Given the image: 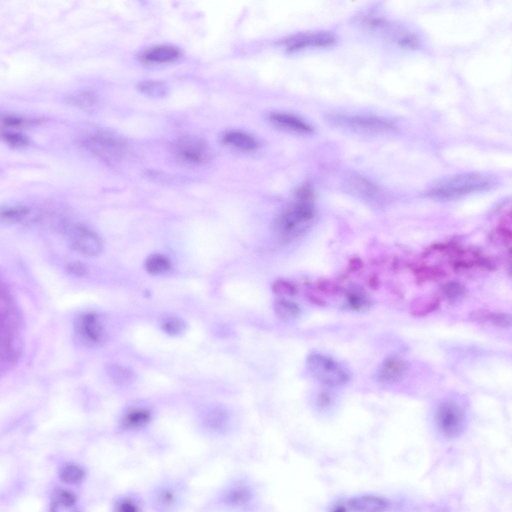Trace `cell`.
I'll use <instances>...</instances> for the list:
<instances>
[{"mask_svg":"<svg viewBox=\"0 0 512 512\" xmlns=\"http://www.w3.org/2000/svg\"><path fill=\"white\" fill-rule=\"evenodd\" d=\"M493 184L488 176L478 174H465L446 178L430 188L424 196L432 199L447 201L480 192Z\"/></svg>","mask_w":512,"mask_h":512,"instance_id":"cell-1","label":"cell"},{"mask_svg":"<svg viewBox=\"0 0 512 512\" xmlns=\"http://www.w3.org/2000/svg\"><path fill=\"white\" fill-rule=\"evenodd\" d=\"M306 364L312 374L326 386H341L350 380L351 374L348 369L320 352H312L307 357Z\"/></svg>","mask_w":512,"mask_h":512,"instance_id":"cell-2","label":"cell"},{"mask_svg":"<svg viewBox=\"0 0 512 512\" xmlns=\"http://www.w3.org/2000/svg\"><path fill=\"white\" fill-rule=\"evenodd\" d=\"M170 153L178 162L190 166L200 164L208 158V145L202 138L188 135L175 140L170 146Z\"/></svg>","mask_w":512,"mask_h":512,"instance_id":"cell-3","label":"cell"},{"mask_svg":"<svg viewBox=\"0 0 512 512\" xmlns=\"http://www.w3.org/2000/svg\"><path fill=\"white\" fill-rule=\"evenodd\" d=\"M186 490L184 484L174 480L158 484L152 490L150 502L152 508L160 512H173L184 503Z\"/></svg>","mask_w":512,"mask_h":512,"instance_id":"cell-4","label":"cell"},{"mask_svg":"<svg viewBox=\"0 0 512 512\" xmlns=\"http://www.w3.org/2000/svg\"><path fill=\"white\" fill-rule=\"evenodd\" d=\"M84 146L108 162L118 161L126 152V145L120 138L110 134L99 133L85 138Z\"/></svg>","mask_w":512,"mask_h":512,"instance_id":"cell-5","label":"cell"},{"mask_svg":"<svg viewBox=\"0 0 512 512\" xmlns=\"http://www.w3.org/2000/svg\"><path fill=\"white\" fill-rule=\"evenodd\" d=\"M74 331L78 339L85 345L96 346L105 339V332L100 316L94 311H86L75 318Z\"/></svg>","mask_w":512,"mask_h":512,"instance_id":"cell-6","label":"cell"},{"mask_svg":"<svg viewBox=\"0 0 512 512\" xmlns=\"http://www.w3.org/2000/svg\"><path fill=\"white\" fill-rule=\"evenodd\" d=\"M66 228L69 244L76 251L90 257L96 256L102 252V240L90 228L82 224H76Z\"/></svg>","mask_w":512,"mask_h":512,"instance_id":"cell-7","label":"cell"},{"mask_svg":"<svg viewBox=\"0 0 512 512\" xmlns=\"http://www.w3.org/2000/svg\"><path fill=\"white\" fill-rule=\"evenodd\" d=\"M436 420L440 432L448 438L458 436L464 431L463 410L453 402H444L440 406L436 412Z\"/></svg>","mask_w":512,"mask_h":512,"instance_id":"cell-8","label":"cell"},{"mask_svg":"<svg viewBox=\"0 0 512 512\" xmlns=\"http://www.w3.org/2000/svg\"><path fill=\"white\" fill-rule=\"evenodd\" d=\"M390 506L386 498L375 494L354 496L340 501L331 507L336 512H377L388 509Z\"/></svg>","mask_w":512,"mask_h":512,"instance_id":"cell-9","label":"cell"},{"mask_svg":"<svg viewBox=\"0 0 512 512\" xmlns=\"http://www.w3.org/2000/svg\"><path fill=\"white\" fill-rule=\"evenodd\" d=\"M330 120L336 124L358 132H375L390 130L391 124L376 116L332 115Z\"/></svg>","mask_w":512,"mask_h":512,"instance_id":"cell-10","label":"cell"},{"mask_svg":"<svg viewBox=\"0 0 512 512\" xmlns=\"http://www.w3.org/2000/svg\"><path fill=\"white\" fill-rule=\"evenodd\" d=\"M155 419L154 412L147 408H132L120 414L118 428L125 434H136L148 428Z\"/></svg>","mask_w":512,"mask_h":512,"instance_id":"cell-11","label":"cell"},{"mask_svg":"<svg viewBox=\"0 0 512 512\" xmlns=\"http://www.w3.org/2000/svg\"><path fill=\"white\" fill-rule=\"evenodd\" d=\"M338 40L334 34L326 30L301 33L286 40V48L292 52L306 48H326L335 46Z\"/></svg>","mask_w":512,"mask_h":512,"instance_id":"cell-12","label":"cell"},{"mask_svg":"<svg viewBox=\"0 0 512 512\" xmlns=\"http://www.w3.org/2000/svg\"><path fill=\"white\" fill-rule=\"evenodd\" d=\"M254 498L253 488L247 482L238 480L227 486L220 493V504L230 508H242L250 504Z\"/></svg>","mask_w":512,"mask_h":512,"instance_id":"cell-13","label":"cell"},{"mask_svg":"<svg viewBox=\"0 0 512 512\" xmlns=\"http://www.w3.org/2000/svg\"><path fill=\"white\" fill-rule=\"evenodd\" d=\"M314 210L310 203L298 202L283 211L278 220L280 230L284 233L292 232L300 223L311 220Z\"/></svg>","mask_w":512,"mask_h":512,"instance_id":"cell-14","label":"cell"},{"mask_svg":"<svg viewBox=\"0 0 512 512\" xmlns=\"http://www.w3.org/2000/svg\"><path fill=\"white\" fill-rule=\"evenodd\" d=\"M407 368V362L402 357L396 354L389 356L377 368L374 378L383 384L396 383L403 378Z\"/></svg>","mask_w":512,"mask_h":512,"instance_id":"cell-15","label":"cell"},{"mask_svg":"<svg viewBox=\"0 0 512 512\" xmlns=\"http://www.w3.org/2000/svg\"><path fill=\"white\" fill-rule=\"evenodd\" d=\"M182 51L175 46L168 44H158L148 48L138 55V59L142 63L150 64H167L178 60Z\"/></svg>","mask_w":512,"mask_h":512,"instance_id":"cell-16","label":"cell"},{"mask_svg":"<svg viewBox=\"0 0 512 512\" xmlns=\"http://www.w3.org/2000/svg\"><path fill=\"white\" fill-rule=\"evenodd\" d=\"M201 420L204 427L208 432L224 434L230 428L233 418L226 409L216 407L207 412Z\"/></svg>","mask_w":512,"mask_h":512,"instance_id":"cell-17","label":"cell"},{"mask_svg":"<svg viewBox=\"0 0 512 512\" xmlns=\"http://www.w3.org/2000/svg\"><path fill=\"white\" fill-rule=\"evenodd\" d=\"M268 118L274 125L284 130L302 134H311L313 131L310 126L292 114L272 112L269 114Z\"/></svg>","mask_w":512,"mask_h":512,"instance_id":"cell-18","label":"cell"},{"mask_svg":"<svg viewBox=\"0 0 512 512\" xmlns=\"http://www.w3.org/2000/svg\"><path fill=\"white\" fill-rule=\"evenodd\" d=\"M222 142L225 144L240 150L249 152L258 146L256 140L250 134L242 130H232L222 135Z\"/></svg>","mask_w":512,"mask_h":512,"instance_id":"cell-19","label":"cell"},{"mask_svg":"<svg viewBox=\"0 0 512 512\" xmlns=\"http://www.w3.org/2000/svg\"><path fill=\"white\" fill-rule=\"evenodd\" d=\"M440 302V296L434 294L417 296L410 304V312L415 317H422L436 312Z\"/></svg>","mask_w":512,"mask_h":512,"instance_id":"cell-20","label":"cell"},{"mask_svg":"<svg viewBox=\"0 0 512 512\" xmlns=\"http://www.w3.org/2000/svg\"><path fill=\"white\" fill-rule=\"evenodd\" d=\"M146 506L144 499L134 492H124L116 498L113 504L114 510L116 512H141Z\"/></svg>","mask_w":512,"mask_h":512,"instance_id":"cell-21","label":"cell"},{"mask_svg":"<svg viewBox=\"0 0 512 512\" xmlns=\"http://www.w3.org/2000/svg\"><path fill=\"white\" fill-rule=\"evenodd\" d=\"M409 268L414 274L416 283L418 285L439 280L448 275L443 268L438 266L411 264Z\"/></svg>","mask_w":512,"mask_h":512,"instance_id":"cell-22","label":"cell"},{"mask_svg":"<svg viewBox=\"0 0 512 512\" xmlns=\"http://www.w3.org/2000/svg\"><path fill=\"white\" fill-rule=\"evenodd\" d=\"M274 311L276 316L284 321L296 319L301 314V308L296 302L284 298L276 300L272 304Z\"/></svg>","mask_w":512,"mask_h":512,"instance_id":"cell-23","label":"cell"},{"mask_svg":"<svg viewBox=\"0 0 512 512\" xmlns=\"http://www.w3.org/2000/svg\"><path fill=\"white\" fill-rule=\"evenodd\" d=\"M344 306L351 310L360 312L370 309L372 302L363 291L356 290L346 293Z\"/></svg>","mask_w":512,"mask_h":512,"instance_id":"cell-24","label":"cell"},{"mask_svg":"<svg viewBox=\"0 0 512 512\" xmlns=\"http://www.w3.org/2000/svg\"><path fill=\"white\" fill-rule=\"evenodd\" d=\"M85 472L79 465L74 463L64 464L60 470L59 476L64 482L69 484H76L82 481Z\"/></svg>","mask_w":512,"mask_h":512,"instance_id":"cell-25","label":"cell"},{"mask_svg":"<svg viewBox=\"0 0 512 512\" xmlns=\"http://www.w3.org/2000/svg\"><path fill=\"white\" fill-rule=\"evenodd\" d=\"M138 90L144 95L153 98L164 96L168 91L166 83L159 80H145L137 84Z\"/></svg>","mask_w":512,"mask_h":512,"instance_id":"cell-26","label":"cell"},{"mask_svg":"<svg viewBox=\"0 0 512 512\" xmlns=\"http://www.w3.org/2000/svg\"><path fill=\"white\" fill-rule=\"evenodd\" d=\"M76 500V496L72 492L66 490L57 489L53 494L50 508L52 511L69 508L75 504Z\"/></svg>","mask_w":512,"mask_h":512,"instance_id":"cell-27","label":"cell"},{"mask_svg":"<svg viewBox=\"0 0 512 512\" xmlns=\"http://www.w3.org/2000/svg\"><path fill=\"white\" fill-rule=\"evenodd\" d=\"M30 212L28 207L22 206H4L0 208V218L2 222L11 224L18 222Z\"/></svg>","mask_w":512,"mask_h":512,"instance_id":"cell-28","label":"cell"},{"mask_svg":"<svg viewBox=\"0 0 512 512\" xmlns=\"http://www.w3.org/2000/svg\"><path fill=\"white\" fill-rule=\"evenodd\" d=\"M146 270L151 274H158L168 272L170 268V260L165 256L154 254L148 256L145 261Z\"/></svg>","mask_w":512,"mask_h":512,"instance_id":"cell-29","label":"cell"},{"mask_svg":"<svg viewBox=\"0 0 512 512\" xmlns=\"http://www.w3.org/2000/svg\"><path fill=\"white\" fill-rule=\"evenodd\" d=\"M347 182L352 192H356L362 196H370L378 190L372 183L360 176H352Z\"/></svg>","mask_w":512,"mask_h":512,"instance_id":"cell-30","label":"cell"},{"mask_svg":"<svg viewBox=\"0 0 512 512\" xmlns=\"http://www.w3.org/2000/svg\"><path fill=\"white\" fill-rule=\"evenodd\" d=\"M442 296L451 301L459 300L464 298L468 293V290L462 284L450 281L444 283L440 288Z\"/></svg>","mask_w":512,"mask_h":512,"instance_id":"cell-31","label":"cell"},{"mask_svg":"<svg viewBox=\"0 0 512 512\" xmlns=\"http://www.w3.org/2000/svg\"><path fill=\"white\" fill-rule=\"evenodd\" d=\"M472 260L474 266L483 270L493 272L498 268V263L494 258L482 254L478 248H474Z\"/></svg>","mask_w":512,"mask_h":512,"instance_id":"cell-32","label":"cell"},{"mask_svg":"<svg viewBox=\"0 0 512 512\" xmlns=\"http://www.w3.org/2000/svg\"><path fill=\"white\" fill-rule=\"evenodd\" d=\"M272 292L280 296H293L298 292V288L292 282L279 278L275 280L272 284Z\"/></svg>","mask_w":512,"mask_h":512,"instance_id":"cell-33","label":"cell"},{"mask_svg":"<svg viewBox=\"0 0 512 512\" xmlns=\"http://www.w3.org/2000/svg\"><path fill=\"white\" fill-rule=\"evenodd\" d=\"M1 136L4 142L13 148H23L30 143L29 139L20 133L6 132L2 133Z\"/></svg>","mask_w":512,"mask_h":512,"instance_id":"cell-34","label":"cell"},{"mask_svg":"<svg viewBox=\"0 0 512 512\" xmlns=\"http://www.w3.org/2000/svg\"><path fill=\"white\" fill-rule=\"evenodd\" d=\"M294 194L298 202L311 203L314 198V190L309 183H304L299 186L295 190Z\"/></svg>","mask_w":512,"mask_h":512,"instance_id":"cell-35","label":"cell"},{"mask_svg":"<svg viewBox=\"0 0 512 512\" xmlns=\"http://www.w3.org/2000/svg\"><path fill=\"white\" fill-rule=\"evenodd\" d=\"M68 101L72 104L82 107L84 108H90L94 105L96 97L90 92H84L78 96L70 98Z\"/></svg>","mask_w":512,"mask_h":512,"instance_id":"cell-36","label":"cell"},{"mask_svg":"<svg viewBox=\"0 0 512 512\" xmlns=\"http://www.w3.org/2000/svg\"><path fill=\"white\" fill-rule=\"evenodd\" d=\"M490 322L498 327L508 328L511 326L512 317L508 313L491 312Z\"/></svg>","mask_w":512,"mask_h":512,"instance_id":"cell-37","label":"cell"},{"mask_svg":"<svg viewBox=\"0 0 512 512\" xmlns=\"http://www.w3.org/2000/svg\"><path fill=\"white\" fill-rule=\"evenodd\" d=\"M184 322L177 318H169L164 322V330L168 334H175L180 333L184 328Z\"/></svg>","mask_w":512,"mask_h":512,"instance_id":"cell-38","label":"cell"},{"mask_svg":"<svg viewBox=\"0 0 512 512\" xmlns=\"http://www.w3.org/2000/svg\"><path fill=\"white\" fill-rule=\"evenodd\" d=\"M316 286L320 292L327 294H334L340 291V288L336 284L328 279L318 280Z\"/></svg>","mask_w":512,"mask_h":512,"instance_id":"cell-39","label":"cell"},{"mask_svg":"<svg viewBox=\"0 0 512 512\" xmlns=\"http://www.w3.org/2000/svg\"><path fill=\"white\" fill-rule=\"evenodd\" d=\"M26 120L22 118L12 115H5L1 119V124L5 128H14L22 126L26 123Z\"/></svg>","mask_w":512,"mask_h":512,"instance_id":"cell-40","label":"cell"},{"mask_svg":"<svg viewBox=\"0 0 512 512\" xmlns=\"http://www.w3.org/2000/svg\"><path fill=\"white\" fill-rule=\"evenodd\" d=\"M66 270L71 274L77 276H82L87 273L88 268L86 264L80 262H74L68 264Z\"/></svg>","mask_w":512,"mask_h":512,"instance_id":"cell-41","label":"cell"},{"mask_svg":"<svg viewBox=\"0 0 512 512\" xmlns=\"http://www.w3.org/2000/svg\"><path fill=\"white\" fill-rule=\"evenodd\" d=\"M108 370L114 378L118 379L121 382H126L130 376V373L128 370L123 369L121 367L112 366H110Z\"/></svg>","mask_w":512,"mask_h":512,"instance_id":"cell-42","label":"cell"},{"mask_svg":"<svg viewBox=\"0 0 512 512\" xmlns=\"http://www.w3.org/2000/svg\"><path fill=\"white\" fill-rule=\"evenodd\" d=\"M491 311L488 310H478L470 314V318L474 322L482 324L490 322Z\"/></svg>","mask_w":512,"mask_h":512,"instance_id":"cell-43","label":"cell"},{"mask_svg":"<svg viewBox=\"0 0 512 512\" xmlns=\"http://www.w3.org/2000/svg\"><path fill=\"white\" fill-rule=\"evenodd\" d=\"M332 402V396L328 390H322L318 394L316 402L320 407L322 408H327L331 404Z\"/></svg>","mask_w":512,"mask_h":512,"instance_id":"cell-44","label":"cell"},{"mask_svg":"<svg viewBox=\"0 0 512 512\" xmlns=\"http://www.w3.org/2000/svg\"><path fill=\"white\" fill-rule=\"evenodd\" d=\"M363 267V260L360 257L352 256L350 258L348 261V268L351 272H358L360 271Z\"/></svg>","mask_w":512,"mask_h":512,"instance_id":"cell-45","label":"cell"},{"mask_svg":"<svg viewBox=\"0 0 512 512\" xmlns=\"http://www.w3.org/2000/svg\"><path fill=\"white\" fill-rule=\"evenodd\" d=\"M306 296L308 300L314 305L321 307L326 305V302L324 300L310 292H306Z\"/></svg>","mask_w":512,"mask_h":512,"instance_id":"cell-46","label":"cell"},{"mask_svg":"<svg viewBox=\"0 0 512 512\" xmlns=\"http://www.w3.org/2000/svg\"><path fill=\"white\" fill-rule=\"evenodd\" d=\"M368 285L370 288L374 290L379 288L380 280L377 274L374 273L369 276L368 280Z\"/></svg>","mask_w":512,"mask_h":512,"instance_id":"cell-47","label":"cell"},{"mask_svg":"<svg viewBox=\"0 0 512 512\" xmlns=\"http://www.w3.org/2000/svg\"><path fill=\"white\" fill-rule=\"evenodd\" d=\"M404 264L398 258H395L391 264V268L394 272H398L404 266Z\"/></svg>","mask_w":512,"mask_h":512,"instance_id":"cell-48","label":"cell"}]
</instances>
